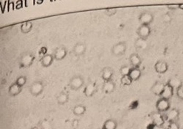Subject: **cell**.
Segmentation results:
<instances>
[{
	"label": "cell",
	"instance_id": "cell-3",
	"mask_svg": "<svg viewBox=\"0 0 183 129\" xmlns=\"http://www.w3.org/2000/svg\"><path fill=\"white\" fill-rule=\"evenodd\" d=\"M85 79L81 75L73 76L69 80V86L71 90L73 91L79 90L84 86Z\"/></svg>",
	"mask_w": 183,
	"mask_h": 129
},
{
	"label": "cell",
	"instance_id": "cell-24",
	"mask_svg": "<svg viewBox=\"0 0 183 129\" xmlns=\"http://www.w3.org/2000/svg\"><path fill=\"white\" fill-rule=\"evenodd\" d=\"M86 111L87 108L85 106L82 104H78L73 108V113L75 116H81L86 113Z\"/></svg>",
	"mask_w": 183,
	"mask_h": 129
},
{
	"label": "cell",
	"instance_id": "cell-7",
	"mask_svg": "<svg viewBox=\"0 0 183 129\" xmlns=\"http://www.w3.org/2000/svg\"><path fill=\"white\" fill-rule=\"evenodd\" d=\"M87 50V46L86 44L84 42L80 41L74 45L72 51L75 56L81 57L85 54Z\"/></svg>",
	"mask_w": 183,
	"mask_h": 129
},
{
	"label": "cell",
	"instance_id": "cell-25",
	"mask_svg": "<svg viewBox=\"0 0 183 129\" xmlns=\"http://www.w3.org/2000/svg\"><path fill=\"white\" fill-rule=\"evenodd\" d=\"M117 127L118 123L116 120L109 119L105 121L102 127L104 129H117Z\"/></svg>",
	"mask_w": 183,
	"mask_h": 129
},
{
	"label": "cell",
	"instance_id": "cell-33",
	"mask_svg": "<svg viewBox=\"0 0 183 129\" xmlns=\"http://www.w3.org/2000/svg\"><path fill=\"white\" fill-rule=\"evenodd\" d=\"M162 19L164 22L166 23H168L171 21L172 18L169 14H166L163 16Z\"/></svg>",
	"mask_w": 183,
	"mask_h": 129
},
{
	"label": "cell",
	"instance_id": "cell-1",
	"mask_svg": "<svg viewBox=\"0 0 183 129\" xmlns=\"http://www.w3.org/2000/svg\"><path fill=\"white\" fill-rule=\"evenodd\" d=\"M127 49V44L125 41H121L113 45L111 48L112 55L116 57L123 56L126 53Z\"/></svg>",
	"mask_w": 183,
	"mask_h": 129
},
{
	"label": "cell",
	"instance_id": "cell-32",
	"mask_svg": "<svg viewBox=\"0 0 183 129\" xmlns=\"http://www.w3.org/2000/svg\"><path fill=\"white\" fill-rule=\"evenodd\" d=\"M176 95L178 98L183 100V84H181L176 89Z\"/></svg>",
	"mask_w": 183,
	"mask_h": 129
},
{
	"label": "cell",
	"instance_id": "cell-35",
	"mask_svg": "<svg viewBox=\"0 0 183 129\" xmlns=\"http://www.w3.org/2000/svg\"><path fill=\"white\" fill-rule=\"evenodd\" d=\"M169 129H180L178 124L176 122H170V125L169 126Z\"/></svg>",
	"mask_w": 183,
	"mask_h": 129
},
{
	"label": "cell",
	"instance_id": "cell-6",
	"mask_svg": "<svg viewBox=\"0 0 183 129\" xmlns=\"http://www.w3.org/2000/svg\"><path fill=\"white\" fill-rule=\"evenodd\" d=\"M151 32V28L149 25H141L136 30L138 37L146 40H147Z\"/></svg>",
	"mask_w": 183,
	"mask_h": 129
},
{
	"label": "cell",
	"instance_id": "cell-9",
	"mask_svg": "<svg viewBox=\"0 0 183 129\" xmlns=\"http://www.w3.org/2000/svg\"><path fill=\"white\" fill-rule=\"evenodd\" d=\"M68 54V50L65 46H62L57 48L54 50L53 57L54 60L61 61L66 57Z\"/></svg>",
	"mask_w": 183,
	"mask_h": 129
},
{
	"label": "cell",
	"instance_id": "cell-21",
	"mask_svg": "<svg viewBox=\"0 0 183 129\" xmlns=\"http://www.w3.org/2000/svg\"><path fill=\"white\" fill-rule=\"evenodd\" d=\"M128 75L133 82L136 81L141 77V70L139 68H132Z\"/></svg>",
	"mask_w": 183,
	"mask_h": 129
},
{
	"label": "cell",
	"instance_id": "cell-12",
	"mask_svg": "<svg viewBox=\"0 0 183 129\" xmlns=\"http://www.w3.org/2000/svg\"><path fill=\"white\" fill-rule=\"evenodd\" d=\"M129 61L133 68H140L142 63L141 57L136 53H132L130 55Z\"/></svg>",
	"mask_w": 183,
	"mask_h": 129
},
{
	"label": "cell",
	"instance_id": "cell-19",
	"mask_svg": "<svg viewBox=\"0 0 183 129\" xmlns=\"http://www.w3.org/2000/svg\"><path fill=\"white\" fill-rule=\"evenodd\" d=\"M134 48L137 50H143L147 48V41L146 39L138 37L134 41Z\"/></svg>",
	"mask_w": 183,
	"mask_h": 129
},
{
	"label": "cell",
	"instance_id": "cell-27",
	"mask_svg": "<svg viewBox=\"0 0 183 129\" xmlns=\"http://www.w3.org/2000/svg\"><path fill=\"white\" fill-rule=\"evenodd\" d=\"M133 81L128 75L124 76L121 77L120 82L124 86H129L132 84Z\"/></svg>",
	"mask_w": 183,
	"mask_h": 129
},
{
	"label": "cell",
	"instance_id": "cell-39",
	"mask_svg": "<svg viewBox=\"0 0 183 129\" xmlns=\"http://www.w3.org/2000/svg\"><path fill=\"white\" fill-rule=\"evenodd\" d=\"M34 129V128H33V129Z\"/></svg>",
	"mask_w": 183,
	"mask_h": 129
},
{
	"label": "cell",
	"instance_id": "cell-26",
	"mask_svg": "<svg viewBox=\"0 0 183 129\" xmlns=\"http://www.w3.org/2000/svg\"><path fill=\"white\" fill-rule=\"evenodd\" d=\"M33 27V24L31 22L28 21L25 22L21 26V31L23 34H27L32 31Z\"/></svg>",
	"mask_w": 183,
	"mask_h": 129
},
{
	"label": "cell",
	"instance_id": "cell-4",
	"mask_svg": "<svg viewBox=\"0 0 183 129\" xmlns=\"http://www.w3.org/2000/svg\"><path fill=\"white\" fill-rule=\"evenodd\" d=\"M44 90V84L43 82L39 80L33 82L30 86L29 89L30 93L34 97L40 95Z\"/></svg>",
	"mask_w": 183,
	"mask_h": 129
},
{
	"label": "cell",
	"instance_id": "cell-37",
	"mask_svg": "<svg viewBox=\"0 0 183 129\" xmlns=\"http://www.w3.org/2000/svg\"><path fill=\"white\" fill-rule=\"evenodd\" d=\"M179 8L183 10V4H179Z\"/></svg>",
	"mask_w": 183,
	"mask_h": 129
},
{
	"label": "cell",
	"instance_id": "cell-31",
	"mask_svg": "<svg viewBox=\"0 0 183 129\" xmlns=\"http://www.w3.org/2000/svg\"><path fill=\"white\" fill-rule=\"evenodd\" d=\"M118 10L116 8H108L106 9L104 11V14L108 17H111L117 13Z\"/></svg>",
	"mask_w": 183,
	"mask_h": 129
},
{
	"label": "cell",
	"instance_id": "cell-28",
	"mask_svg": "<svg viewBox=\"0 0 183 129\" xmlns=\"http://www.w3.org/2000/svg\"><path fill=\"white\" fill-rule=\"evenodd\" d=\"M131 68L128 65H122L119 69V72L121 75L122 76H124L128 75L130 71L131 70Z\"/></svg>",
	"mask_w": 183,
	"mask_h": 129
},
{
	"label": "cell",
	"instance_id": "cell-16",
	"mask_svg": "<svg viewBox=\"0 0 183 129\" xmlns=\"http://www.w3.org/2000/svg\"><path fill=\"white\" fill-rule=\"evenodd\" d=\"M165 84L160 81H157L151 88V92L157 96H160L164 90Z\"/></svg>",
	"mask_w": 183,
	"mask_h": 129
},
{
	"label": "cell",
	"instance_id": "cell-8",
	"mask_svg": "<svg viewBox=\"0 0 183 129\" xmlns=\"http://www.w3.org/2000/svg\"><path fill=\"white\" fill-rule=\"evenodd\" d=\"M97 90V86L96 83L90 82L86 85L84 90V95L88 98H90L96 93Z\"/></svg>",
	"mask_w": 183,
	"mask_h": 129
},
{
	"label": "cell",
	"instance_id": "cell-2",
	"mask_svg": "<svg viewBox=\"0 0 183 129\" xmlns=\"http://www.w3.org/2000/svg\"><path fill=\"white\" fill-rule=\"evenodd\" d=\"M35 57L32 53L25 52L21 56L19 65L21 68H27L32 66L34 63Z\"/></svg>",
	"mask_w": 183,
	"mask_h": 129
},
{
	"label": "cell",
	"instance_id": "cell-5",
	"mask_svg": "<svg viewBox=\"0 0 183 129\" xmlns=\"http://www.w3.org/2000/svg\"><path fill=\"white\" fill-rule=\"evenodd\" d=\"M138 20L141 25L149 26L153 22L154 16L150 12L143 11L139 15Z\"/></svg>",
	"mask_w": 183,
	"mask_h": 129
},
{
	"label": "cell",
	"instance_id": "cell-13",
	"mask_svg": "<svg viewBox=\"0 0 183 129\" xmlns=\"http://www.w3.org/2000/svg\"><path fill=\"white\" fill-rule=\"evenodd\" d=\"M116 84L113 80L104 81L102 86V90L104 93L110 94L112 93L115 90Z\"/></svg>",
	"mask_w": 183,
	"mask_h": 129
},
{
	"label": "cell",
	"instance_id": "cell-29",
	"mask_svg": "<svg viewBox=\"0 0 183 129\" xmlns=\"http://www.w3.org/2000/svg\"><path fill=\"white\" fill-rule=\"evenodd\" d=\"M27 78L25 76H20L18 77L16 80L15 83L19 86L22 88L26 84L27 82Z\"/></svg>",
	"mask_w": 183,
	"mask_h": 129
},
{
	"label": "cell",
	"instance_id": "cell-20",
	"mask_svg": "<svg viewBox=\"0 0 183 129\" xmlns=\"http://www.w3.org/2000/svg\"><path fill=\"white\" fill-rule=\"evenodd\" d=\"M22 88L16 83H13L10 85L9 88L8 93L12 97L17 96L22 92Z\"/></svg>",
	"mask_w": 183,
	"mask_h": 129
},
{
	"label": "cell",
	"instance_id": "cell-34",
	"mask_svg": "<svg viewBox=\"0 0 183 129\" xmlns=\"http://www.w3.org/2000/svg\"><path fill=\"white\" fill-rule=\"evenodd\" d=\"M80 121L78 119H75L73 120L72 122V126L73 129H77L79 126Z\"/></svg>",
	"mask_w": 183,
	"mask_h": 129
},
{
	"label": "cell",
	"instance_id": "cell-23",
	"mask_svg": "<svg viewBox=\"0 0 183 129\" xmlns=\"http://www.w3.org/2000/svg\"><path fill=\"white\" fill-rule=\"evenodd\" d=\"M180 112L176 108H173L169 111L166 115L167 121L170 122H174L179 116Z\"/></svg>",
	"mask_w": 183,
	"mask_h": 129
},
{
	"label": "cell",
	"instance_id": "cell-10",
	"mask_svg": "<svg viewBox=\"0 0 183 129\" xmlns=\"http://www.w3.org/2000/svg\"><path fill=\"white\" fill-rule=\"evenodd\" d=\"M114 71L112 68L110 66H106L102 69L101 72V77L104 81L113 80Z\"/></svg>",
	"mask_w": 183,
	"mask_h": 129
},
{
	"label": "cell",
	"instance_id": "cell-15",
	"mask_svg": "<svg viewBox=\"0 0 183 129\" xmlns=\"http://www.w3.org/2000/svg\"><path fill=\"white\" fill-rule=\"evenodd\" d=\"M174 89L168 83L165 84L162 93L160 95L161 98L169 100L173 96Z\"/></svg>",
	"mask_w": 183,
	"mask_h": 129
},
{
	"label": "cell",
	"instance_id": "cell-38",
	"mask_svg": "<svg viewBox=\"0 0 183 129\" xmlns=\"http://www.w3.org/2000/svg\"><path fill=\"white\" fill-rule=\"evenodd\" d=\"M98 129H104L103 128V127H102V128H98Z\"/></svg>",
	"mask_w": 183,
	"mask_h": 129
},
{
	"label": "cell",
	"instance_id": "cell-36",
	"mask_svg": "<svg viewBox=\"0 0 183 129\" xmlns=\"http://www.w3.org/2000/svg\"><path fill=\"white\" fill-rule=\"evenodd\" d=\"M169 10H177L179 8V4H172V5H169L167 6Z\"/></svg>",
	"mask_w": 183,
	"mask_h": 129
},
{
	"label": "cell",
	"instance_id": "cell-18",
	"mask_svg": "<svg viewBox=\"0 0 183 129\" xmlns=\"http://www.w3.org/2000/svg\"><path fill=\"white\" fill-rule=\"evenodd\" d=\"M54 60L53 54H46L44 55L40 60V63L42 66L48 68L52 64Z\"/></svg>",
	"mask_w": 183,
	"mask_h": 129
},
{
	"label": "cell",
	"instance_id": "cell-17",
	"mask_svg": "<svg viewBox=\"0 0 183 129\" xmlns=\"http://www.w3.org/2000/svg\"><path fill=\"white\" fill-rule=\"evenodd\" d=\"M151 117L154 124L157 126L161 127L164 124V118L161 112L158 111L154 112L152 114Z\"/></svg>",
	"mask_w": 183,
	"mask_h": 129
},
{
	"label": "cell",
	"instance_id": "cell-14",
	"mask_svg": "<svg viewBox=\"0 0 183 129\" xmlns=\"http://www.w3.org/2000/svg\"><path fill=\"white\" fill-rule=\"evenodd\" d=\"M154 68L157 73L162 74L167 72L169 66L166 61L163 60H159L156 63Z\"/></svg>",
	"mask_w": 183,
	"mask_h": 129
},
{
	"label": "cell",
	"instance_id": "cell-22",
	"mask_svg": "<svg viewBox=\"0 0 183 129\" xmlns=\"http://www.w3.org/2000/svg\"><path fill=\"white\" fill-rule=\"evenodd\" d=\"M69 94L64 91H62L60 92L57 97V103L60 105H64L69 102Z\"/></svg>",
	"mask_w": 183,
	"mask_h": 129
},
{
	"label": "cell",
	"instance_id": "cell-30",
	"mask_svg": "<svg viewBox=\"0 0 183 129\" xmlns=\"http://www.w3.org/2000/svg\"><path fill=\"white\" fill-rule=\"evenodd\" d=\"M168 83L174 89L176 88V89L182 84L180 80L178 79L173 78L169 80Z\"/></svg>",
	"mask_w": 183,
	"mask_h": 129
},
{
	"label": "cell",
	"instance_id": "cell-11",
	"mask_svg": "<svg viewBox=\"0 0 183 129\" xmlns=\"http://www.w3.org/2000/svg\"><path fill=\"white\" fill-rule=\"evenodd\" d=\"M170 107V104L169 100L161 98L157 101L156 108L157 111L160 112H165L168 110Z\"/></svg>",
	"mask_w": 183,
	"mask_h": 129
}]
</instances>
